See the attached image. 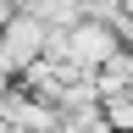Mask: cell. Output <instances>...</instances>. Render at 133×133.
Returning <instances> with one entry per match:
<instances>
[{
    "label": "cell",
    "instance_id": "obj_1",
    "mask_svg": "<svg viewBox=\"0 0 133 133\" xmlns=\"http://www.w3.org/2000/svg\"><path fill=\"white\" fill-rule=\"evenodd\" d=\"M122 33H116L111 22H100V17H78L72 28H50V44L44 56L50 61H66L72 72H100L111 56H122Z\"/></svg>",
    "mask_w": 133,
    "mask_h": 133
},
{
    "label": "cell",
    "instance_id": "obj_2",
    "mask_svg": "<svg viewBox=\"0 0 133 133\" xmlns=\"http://www.w3.org/2000/svg\"><path fill=\"white\" fill-rule=\"evenodd\" d=\"M44 44H50V22H44L39 11H28V6H22L6 28H0V56H6V72L17 78L22 66H33V61L44 56Z\"/></svg>",
    "mask_w": 133,
    "mask_h": 133
},
{
    "label": "cell",
    "instance_id": "obj_3",
    "mask_svg": "<svg viewBox=\"0 0 133 133\" xmlns=\"http://www.w3.org/2000/svg\"><path fill=\"white\" fill-rule=\"evenodd\" d=\"M22 6H28V11H39L50 28H72L78 17H83V6H78V0H22Z\"/></svg>",
    "mask_w": 133,
    "mask_h": 133
},
{
    "label": "cell",
    "instance_id": "obj_4",
    "mask_svg": "<svg viewBox=\"0 0 133 133\" xmlns=\"http://www.w3.org/2000/svg\"><path fill=\"white\" fill-rule=\"evenodd\" d=\"M72 133H116V128L105 122V116H94V122H83V128H72Z\"/></svg>",
    "mask_w": 133,
    "mask_h": 133
},
{
    "label": "cell",
    "instance_id": "obj_5",
    "mask_svg": "<svg viewBox=\"0 0 133 133\" xmlns=\"http://www.w3.org/2000/svg\"><path fill=\"white\" fill-rule=\"evenodd\" d=\"M17 11H22V0H0V28H6V22H11Z\"/></svg>",
    "mask_w": 133,
    "mask_h": 133
}]
</instances>
